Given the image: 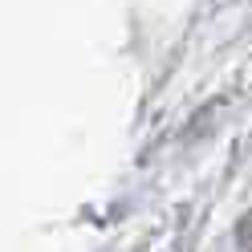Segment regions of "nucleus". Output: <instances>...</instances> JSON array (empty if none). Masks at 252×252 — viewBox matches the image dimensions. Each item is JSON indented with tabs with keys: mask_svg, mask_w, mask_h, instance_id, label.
<instances>
[]
</instances>
